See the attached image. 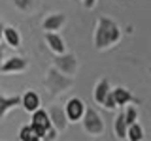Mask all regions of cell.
<instances>
[{"label":"cell","mask_w":151,"mask_h":141,"mask_svg":"<svg viewBox=\"0 0 151 141\" xmlns=\"http://www.w3.org/2000/svg\"><path fill=\"white\" fill-rule=\"evenodd\" d=\"M121 38H123L121 26L113 19L104 15L96 19L94 32H93V45L96 51H108L111 47H115L121 41Z\"/></svg>","instance_id":"1"},{"label":"cell","mask_w":151,"mask_h":141,"mask_svg":"<svg viewBox=\"0 0 151 141\" xmlns=\"http://www.w3.org/2000/svg\"><path fill=\"white\" fill-rule=\"evenodd\" d=\"M6 53H8V45L6 43H0V66H2L4 60H6Z\"/></svg>","instance_id":"23"},{"label":"cell","mask_w":151,"mask_h":141,"mask_svg":"<svg viewBox=\"0 0 151 141\" xmlns=\"http://www.w3.org/2000/svg\"><path fill=\"white\" fill-rule=\"evenodd\" d=\"M127 139H129V141H144V128H142L140 122L129 124V130H127Z\"/></svg>","instance_id":"17"},{"label":"cell","mask_w":151,"mask_h":141,"mask_svg":"<svg viewBox=\"0 0 151 141\" xmlns=\"http://www.w3.org/2000/svg\"><path fill=\"white\" fill-rule=\"evenodd\" d=\"M81 126H83V130L87 132L89 135H93V137H98V135H102L104 130H106V126H104V120H102L100 113L94 109V107H91V105L85 107L83 119H81Z\"/></svg>","instance_id":"3"},{"label":"cell","mask_w":151,"mask_h":141,"mask_svg":"<svg viewBox=\"0 0 151 141\" xmlns=\"http://www.w3.org/2000/svg\"><path fill=\"white\" fill-rule=\"evenodd\" d=\"M149 72H151V68H149Z\"/></svg>","instance_id":"26"},{"label":"cell","mask_w":151,"mask_h":141,"mask_svg":"<svg viewBox=\"0 0 151 141\" xmlns=\"http://www.w3.org/2000/svg\"><path fill=\"white\" fill-rule=\"evenodd\" d=\"M110 90H111L110 81H108L106 77L98 79L96 85H94V88H93V100H94V103H96V105H102L104 100H106V96L110 94Z\"/></svg>","instance_id":"13"},{"label":"cell","mask_w":151,"mask_h":141,"mask_svg":"<svg viewBox=\"0 0 151 141\" xmlns=\"http://www.w3.org/2000/svg\"><path fill=\"white\" fill-rule=\"evenodd\" d=\"M44 40H45L47 47H49V51L53 55L66 53V43H64L63 36H60L59 32H44Z\"/></svg>","instance_id":"11"},{"label":"cell","mask_w":151,"mask_h":141,"mask_svg":"<svg viewBox=\"0 0 151 141\" xmlns=\"http://www.w3.org/2000/svg\"><path fill=\"white\" fill-rule=\"evenodd\" d=\"M40 105H42V100L36 90H27L25 94H21V107L27 113H34L36 109H40Z\"/></svg>","instance_id":"12"},{"label":"cell","mask_w":151,"mask_h":141,"mask_svg":"<svg viewBox=\"0 0 151 141\" xmlns=\"http://www.w3.org/2000/svg\"><path fill=\"white\" fill-rule=\"evenodd\" d=\"M127 130H129V124H127L125 115H123V111H121V113L115 115V120H113V134H115V137L119 141H125L127 139Z\"/></svg>","instance_id":"16"},{"label":"cell","mask_w":151,"mask_h":141,"mask_svg":"<svg viewBox=\"0 0 151 141\" xmlns=\"http://www.w3.org/2000/svg\"><path fill=\"white\" fill-rule=\"evenodd\" d=\"M57 137H59V132H57V130L53 128V126H51V128H49V130H47L45 134H44V137H42V141H55Z\"/></svg>","instance_id":"22"},{"label":"cell","mask_w":151,"mask_h":141,"mask_svg":"<svg viewBox=\"0 0 151 141\" xmlns=\"http://www.w3.org/2000/svg\"><path fill=\"white\" fill-rule=\"evenodd\" d=\"M102 107H104V109H108V111H115V109H117V103H115V98H113L111 90H110V94L106 96V100H104Z\"/></svg>","instance_id":"21"},{"label":"cell","mask_w":151,"mask_h":141,"mask_svg":"<svg viewBox=\"0 0 151 141\" xmlns=\"http://www.w3.org/2000/svg\"><path fill=\"white\" fill-rule=\"evenodd\" d=\"M17 105H21V96H0V120L8 115L12 109H15Z\"/></svg>","instance_id":"15"},{"label":"cell","mask_w":151,"mask_h":141,"mask_svg":"<svg viewBox=\"0 0 151 141\" xmlns=\"http://www.w3.org/2000/svg\"><path fill=\"white\" fill-rule=\"evenodd\" d=\"M53 68H55V70H59L60 73L68 75V77H74L76 72H78V68H79L78 56L72 55V53L55 55V56H53Z\"/></svg>","instance_id":"4"},{"label":"cell","mask_w":151,"mask_h":141,"mask_svg":"<svg viewBox=\"0 0 151 141\" xmlns=\"http://www.w3.org/2000/svg\"><path fill=\"white\" fill-rule=\"evenodd\" d=\"M81 4H83L85 9H93L94 6H96V0H81Z\"/></svg>","instance_id":"24"},{"label":"cell","mask_w":151,"mask_h":141,"mask_svg":"<svg viewBox=\"0 0 151 141\" xmlns=\"http://www.w3.org/2000/svg\"><path fill=\"white\" fill-rule=\"evenodd\" d=\"M2 41L12 49H19L21 47V34L15 26H4L2 32Z\"/></svg>","instance_id":"14"},{"label":"cell","mask_w":151,"mask_h":141,"mask_svg":"<svg viewBox=\"0 0 151 141\" xmlns=\"http://www.w3.org/2000/svg\"><path fill=\"white\" fill-rule=\"evenodd\" d=\"M64 25H66V13L57 11V13L47 15L44 21H42V30L44 32H59Z\"/></svg>","instance_id":"10"},{"label":"cell","mask_w":151,"mask_h":141,"mask_svg":"<svg viewBox=\"0 0 151 141\" xmlns=\"http://www.w3.org/2000/svg\"><path fill=\"white\" fill-rule=\"evenodd\" d=\"M44 85H45L47 90H49V94L60 96V94H64L66 90H70V88L74 87V77H68V75L60 73L59 70H55L53 66H51V68L45 72Z\"/></svg>","instance_id":"2"},{"label":"cell","mask_w":151,"mask_h":141,"mask_svg":"<svg viewBox=\"0 0 151 141\" xmlns=\"http://www.w3.org/2000/svg\"><path fill=\"white\" fill-rule=\"evenodd\" d=\"M19 141H42V139L34 134V130H32L30 124H25L19 130Z\"/></svg>","instance_id":"18"},{"label":"cell","mask_w":151,"mask_h":141,"mask_svg":"<svg viewBox=\"0 0 151 141\" xmlns=\"http://www.w3.org/2000/svg\"><path fill=\"white\" fill-rule=\"evenodd\" d=\"M85 107L87 105H85V102L81 100V98H78V96L70 98V100L64 103V113H66L68 122H81Z\"/></svg>","instance_id":"6"},{"label":"cell","mask_w":151,"mask_h":141,"mask_svg":"<svg viewBox=\"0 0 151 141\" xmlns=\"http://www.w3.org/2000/svg\"><path fill=\"white\" fill-rule=\"evenodd\" d=\"M4 26H6V25L0 21V43H2V32H4Z\"/></svg>","instance_id":"25"},{"label":"cell","mask_w":151,"mask_h":141,"mask_svg":"<svg viewBox=\"0 0 151 141\" xmlns=\"http://www.w3.org/2000/svg\"><path fill=\"white\" fill-rule=\"evenodd\" d=\"M30 126H32V130H34V134L38 135V137H44V134L47 130L51 128V120H49V115H47V111L45 109H36L34 113H30Z\"/></svg>","instance_id":"5"},{"label":"cell","mask_w":151,"mask_h":141,"mask_svg":"<svg viewBox=\"0 0 151 141\" xmlns=\"http://www.w3.org/2000/svg\"><path fill=\"white\" fill-rule=\"evenodd\" d=\"M28 68V58L25 56H9L0 66V73H21Z\"/></svg>","instance_id":"7"},{"label":"cell","mask_w":151,"mask_h":141,"mask_svg":"<svg viewBox=\"0 0 151 141\" xmlns=\"http://www.w3.org/2000/svg\"><path fill=\"white\" fill-rule=\"evenodd\" d=\"M34 0H13V6H15L19 11H30Z\"/></svg>","instance_id":"20"},{"label":"cell","mask_w":151,"mask_h":141,"mask_svg":"<svg viewBox=\"0 0 151 141\" xmlns=\"http://www.w3.org/2000/svg\"><path fill=\"white\" fill-rule=\"evenodd\" d=\"M111 94H113V98H115L117 107H127V105H130V103H142L140 98H136L127 87H115V88H111Z\"/></svg>","instance_id":"9"},{"label":"cell","mask_w":151,"mask_h":141,"mask_svg":"<svg viewBox=\"0 0 151 141\" xmlns=\"http://www.w3.org/2000/svg\"><path fill=\"white\" fill-rule=\"evenodd\" d=\"M123 115H125L127 124H134V122H138L140 111H138V107H136V105H127L125 111H123Z\"/></svg>","instance_id":"19"},{"label":"cell","mask_w":151,"mask_h":141,"mask_svg":"<svg viewBox=\"0 0 151 141\" xmlns=\"http://www.w3.org/2000/svg\"><path fill=\"white\" fill-rule=\"evenodd\" d=\"M47 115H49V120H51V126L59 132H64L66 126H68V119H66V113H64V107L60 105H51L47 109Z\"/></svg>","instance_id":"8"}]
</instances>
